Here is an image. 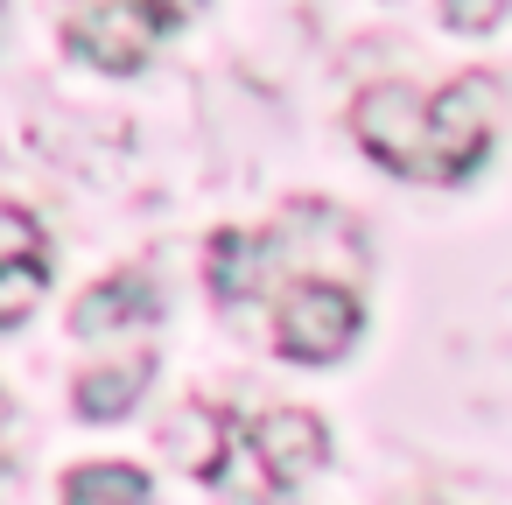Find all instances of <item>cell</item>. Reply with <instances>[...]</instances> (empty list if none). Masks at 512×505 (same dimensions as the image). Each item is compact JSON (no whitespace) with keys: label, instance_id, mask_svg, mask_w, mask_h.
Segmentation results:
<instances>
[{"label":"cell","instance_id":"cell-4","mask_svg":"<svg viewBox=\"0 0 512 505\" xmlns=\"http://www.w3.org/2000/svg\"><path fill=\"white\" fill-rule=\"evenodd\" d=\"M204 0H64V50L92 71H141Z\"/></svg>","mask_w":512,"mask_h":505},{"label":"cell","instance_id":"cell-7","mask_svg":"<svg viewBox=\"0 0 512 505\" xmlns=\"http://www.w3.org/2000/svg\"><path fill=\"white\" fill-rule=\"evenodd\" d=\"M50 288V232L22 211L0 204V330H15Z\"/></svg>","mask_w":512,"mask_h":505},{"label":"cell","instance_id":"cell-10","mask_svg":"<svg viewBox=\"0 0 512 505\" xmlns=\"http://www.w3.org/2000/svg\"><path fill=\"white\" fill-rule=\"evenodd\" d=\"M435 8H442V22L463 29V36H484V29L505 22V0H435Z\"/></svg>","mask_w":512,"mask_h":505},{"label":"cell","instance_id":"cell-6","mask_svg":"<svg viewBox=\"0 0 512 505\" xmlns=\"http://www.w3.org/2000/svg\"><path fill=\"white\" fill-rule=\"evenodd\" d=\"M162 323V295H155V281L148 274H106V281H92L78 302H71V337H85V344H134V351H148V330Z\"/></svg>","mask_w":512,"mask_h":505},{"label":"cell","instance_id":"cell-5","mask_svg":"<svg viewBox=\"0 0 512 505\" xmlns=\"http://www.w3.org/2000/svg\"><path fill=\"white\" fill-rule=\"evenodd\" d=\"M358 330H365V302H358L351 281H302V288H288V295L267 309V337H274V351L295 358V365H330V358H344V351L358 344Z\"/></svg>","mask_w":512,"mask_h":505},{"label":"cell","instance_id":"cell-3","mask_svg":"<svg viewBox=\"0 0 512 505\" xmlns=\"http://www.w3.org/2000/svg\"><path fill=\"white\" fill-rule=\"evenodd\" d=\"M176 442H183V463L246 498V505H267V498H288L302 477H316L330 463V428L309 414V407H274V414H232V407H183L176 414Z\"/></svg>","mask_w":512,"mask_h":505},{"label":"cell","instance_id":"cell-11","mask_svg":"<svg viewBox=\"0 0 512 505\" xmlns=\"http://www.w3.org/2000/svg\"><path fill=\"white\" fill-rule=\"evenodd\" d=\"M8 428H15V407H8V393H0V470H8Z\"/></svg>","mask_w":512,"mask_h":505},{"label":"cell","instance_id":"cell-9","mask_svg":"<svg viewBox=\"0 0 512 505\" xmlns=\"http://www.w3.org/2000/svg\"><path fill=\"white\" fill-rule=\"evenodd\" d=\"M155 484L134 463H78L64 477V505H148Z\"/></svg>","mask_w":512,"mask_h":505},{"label":"cell","instance_id":"cell-8","mask_svg":"<svg viewBox=\"0 0 512 505\" xmlns=\"http://www.w3.org/2000/svg\"><path fill=\"white\" fill-rule=\"evenodd\" d=\"M148 379H155V351H127V358L85 365L71 379V407L85 421H120V414H134V400L148 393Z\"/></svg>","mask_w":512,"mask_h":505},{"label":"cell","instance_id":"cell-2","mask_svg":"<svg viewBox=\"0 0 512 505\" xmlns=\"http://www.w3.org/2000/svg\"><path fill=\"white\" fill-rule=\"evenodd\" d=\"M365 260H372V246H365V232H358L351 211H337L323 197H295L267 225H225V232H211V246H204V288H211L218 309L239 316L253 302L274 309L302 281H351L358 288Z\"/></svg>","mask_w":512,"mask_h":505},{"label":"cell","instance_id":"cell-1","mask_svg":"<svg viewBox=\"0 0 512 505\" xmlns=\"http://www.w3.org/2000/svg\"><path fill=\"white\" fill-rule=\"evenodd\" d=\"M351 134L358 148L407 176V183H463L484 169L491 141H498V85L484 71H463L435 92L421 85H365L351 99Z\"/></svg>","mask_w":512,"mask_h":505}]
</instances>
